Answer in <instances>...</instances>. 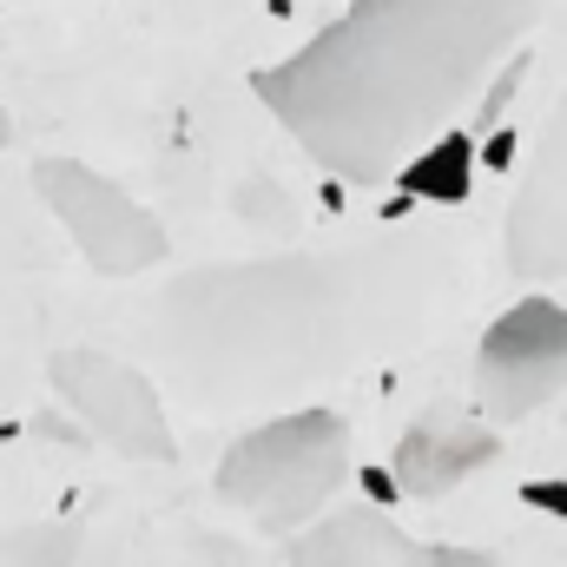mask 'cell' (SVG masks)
I'll use <instances>...</instances> for the list:
<instances>
[{"label":"cell","mask_w":567,"mask_h":567,"mask_svg":"<svg viewBox=\"0 0 567 567\" xmlns=\"http://www.w3.org/2000/svg\"><path fill=\"white\" fill-rule=\"evenodd\" d=\"M502 258L528 284L567 278V86L535 152H528L522 185H515V205H508V225H502Z\"/></svg>","instance_id":"cell-7"},{"label":"cell","mask_w":567,"mask_h":567,"mask_svg":"<svg viewBox=\"0 0 567 567\" xmlns=\"http://www.w3.org/2000/svg\"><path fill=\"white\" fill-rule=\"evenodd\" d=\"M0 140H7V126H0Z\"/></svg>","instance_id":"cell-13"},{"label":"cell","mask_w":567,"mask_h":567,"mask_svg":"<svg viewBox=\"0 0 567 567\" xmlns=\"http://www.w3.org/2000/svg\"><path fill=\"white\" fill-rule=\"evenodd\" d=\"M60 403L80 416L86 435H100L113 455L126 462H178V442L165 423V396H158V377L126 363V357H106L93 343H66L53 350L47 363Z\"/></svg>","instance_id":"cell-5"},{"label":"cell","mask_w":567,"mask_h":567,"mask_svg":"<svg viewBox=\"0 0 567 567\" xmlns=\"http://www.w3.org/2000/svg\"><path fill=\"white\" fill-rule=\"evenodd\" d=\"M396 185L403 192H416L429 205H462L468 198V185H475V140L468 133H442L435 145H423L403 172H396Z\"/></svg>","instance_id":"cell-10"},{"label":"cell","mask_w":567,"mask_h":567,"mask_svg":"<svg viewBox=\"0 0 567 567\" xmlns=\"http://www.w3.org/2000/svg\"><path fill=\"white\" fill-rule=\"evenodd\" d=\"M567 390V310L555 297L508 303L475 350V396L488 423H528Z\"/></svg>","instance_id":"cell-6"},{"label":"cell","mask_w":567,"mask_h":567,"mask_svg":"<svg viewBox=\"0 0 567 567\" xmlns=\"http://www.w3.org/2000/svg\"><path fill=\"white\" fill-rule=\"evenodd\" d=\"M508 158H515V133H495V140L482 145V165H495V172H502Z\"/></svg>","instance_id":"cell-12"},{"label":"cell","mask_w":567,"mask_h":567,"mask_svg":"<svg viewBox=\"0 0 567 567\" xmlns=\"http://www.w3.org/2000/svg\"><path fill=\"white\" fill-rule=\"evenodd\" d=\"M488 462H502V435L488 416H468L455 403H435L416 423L403 429L396 455H390V475L410 502H442L455 495L468 475H482Z\"/></svg>","instance_id":"cell-9"},{"label":"cell","mask_w":567,"mask_h":567,"mask_svg":"<svg viewBox=\"0 0 567 567\" xmlns=\"http://www.w3.org/2000/svg\"><path fill=\"white\" fill-rule=\"evenodd\" d=\"M33 192L47 198V212L60 218V231L73 238V251L100 278H145L172 251L165 225L145 212L140 198L126 185H113L106 172L80 165V158H40L33 165Z\"/></svg>","instance_id":"cell-4"},{"label":"cell","mask_w":567,"mask_h":567,"mask_svg":"<svg viewBox=\"0 0 567 567\" xmlns=\"http://www.w3.org/2000/svg\"><path fill=\"white\" fill-rule=\"evenodd\" d=\"M435 258L410 238L225 258L158 284L140 343L165 390L198 410H251L370 363L416 310Z\"/></svg>","instance_id":"cell-1"},{"label":"cell","mask_w":567,"mask_h":567,"mask_svg":"<svg viewBox=\"0 0 567 567\" xmlns=\"http://www.w3.org/2000/svg\"><path fill=\"white\" fill-rule=\"evenodd\" d=\"M548 0H350L251 86L330 178L383 185L535 33Z\"/></svg>","instance_id":"cell-2"},{"label":"cell","mask_w":567,"mask_h":567,"mask_svg":"<svg viewBox=\"0 0 567 567\" xmlns=\"http://www.w3.org/2000/svg\"><path fill=\"white\" fill-rule=\"evenodd\" d=\"M284 567H495L475 548H442L396 528L383 508H330L290 535Z\"/></svg>","instance_id":"cell-8"},{"label":"cell","mask_w":567,"mask_h":567,"mask_svg":"<svg viewBox=\"0 0 567 567\" xmlns=\"http://www.w3.org/2000/svg\"><path fill=\"white\" fill-rule=\"evenodd\" d=\"M522 502H528V508H542V515H561V522H567V482H561V475L528 482V488H522Z\"/></svg>","instance_id":"cell-11"},{"label":"cell","mask_w":567,"mask_h":567,"mask_svg":"<svg viewBox=\"0 0 567 567\" xmlns=\"http://www.w3.org/2000/svg\"><path fill=\"white\" fill-rule=\"evenodd\" d=\"M350 475V423L337 410H278L245 429L218 462V495L265 535L310 528Z\"/></svg>","instance_id":"cell-3"}]
</instances>
